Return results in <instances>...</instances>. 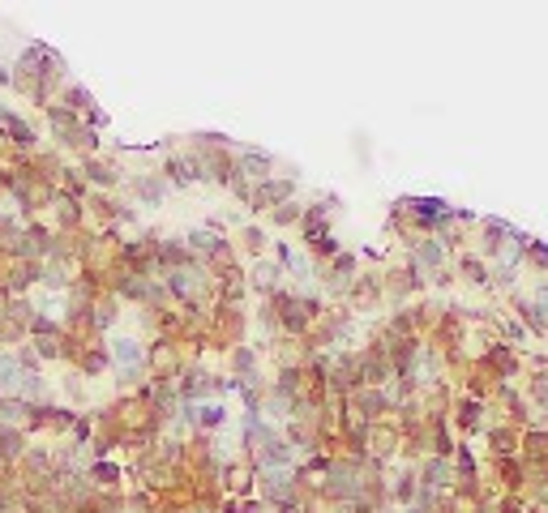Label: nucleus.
Returning a JSON list of instances; mask_svg holds the SVG:
<instances>
[{
	"label": "nucleus",
	"mask_w": 548,
	"mask_h": 513,
	"mask_svg": "<svg viewBox=\"0 0 548 513\" xmlns=\"http://www.w3.org/2000/svg\"><path fill=\"white\" fill-rule=\"evenodd\" d=\"M77 171H82V180H86V188L94 184V188H116L120 184V167H116L112 159H103V154H90V159H82L77 163Z\"/></svg>",
	"instance_id": "nucleus-1"
},
{
	"label": "nucleus",
	"mask_w": 548,
	"mask_h": 513,
	"mask_svg": "<svg viewBox=\"0 0 548 513\" xmlns=\"http://www.w3.org/2000/svg\"><path fill=\"white\" fill-rule=\"evenodd\" d=\"M133 193L142 197V201L159 206V201H163V193H167V184H163V175H137V180H133Z\"/></svg>",
	"instance_id": "nucleus-2"
},
{
	"label": "nucleus",
	"mask_w": 548,
	"mask_h": 513,
	"mask_svg": "<svg viewBox=\"0 0 548 513\" xmlns=\"http://www.w3.org/2000/svg\"><path fill=\"white\" fill-rule=\"evenodd\" d=\"M416 261H420V265H441V261H445V252H441V244H437V240H420Z\"/></svg>",
	"instance_id": "nucleus-3"
},
{
	"label": "nucleus",
	"mask_w": 548,
	"mask_h": 513,
	"mask_svg": "<svg viewBox=\"0 0 548 513\" xmlns=\"http://www.w3.org/2000/svg\"><path fill=\"white\" fill-rule=\"evenodd\" d=\"M90 479L99 483V488H112L116 479H120V470H116L112 462H94V466H90Z\"/></svg>",
	"instance_id": "nucleus-4"
},
{
	"label": "nucleus",
	"mask_w": 548,
	"mask_h": 513,
	"mask_svg": "<svg viewBox=\"0 0 548 513\" xmlns=\"http://www.w3.org/2000/svg\"><path fill=\"white\" fill-rule=\"evenodd\" d=\"M198 424L202 428H219L223 424V406L214 402V406H198Z\"/></svg>",
	"instance_id": "nucleus-5"
},
{
	"label": "nucleus",
	"mask_w": 548,
	"mask_h": 513,
	"mask_svg": "<svg viewBox=\"0 0 548 513\" xmlns=\"http://www.w3.org/2000/svg\"><path fill=\"white\" fill-rule=\"evenodd\" d=\"M0 86H5V90L13 86V69H5V65H0Z\"/></svg>",
	"instance_id": "nucleus-6"
}]
</instances>
